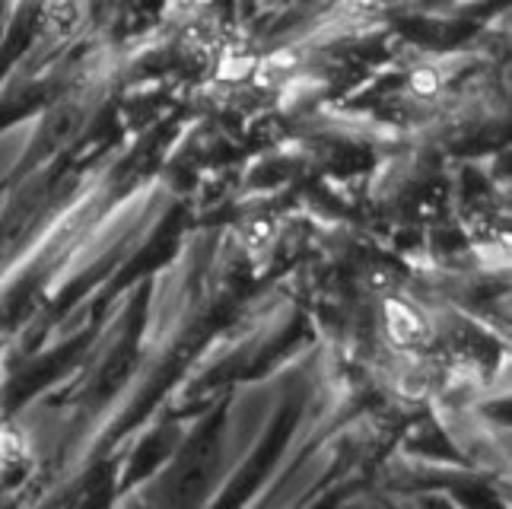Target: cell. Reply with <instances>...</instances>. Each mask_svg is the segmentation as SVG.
Here are the masks:
<instances>
[{
	"mask_svg": "<svg viewBox=\"0 0 512 509\" xmlns=\"http://www.w3.org/2000/svg\"><path fill=\"white\" fill-rule=\"evenodd\" d=\"M360 4H382V0H360Z\"/></svg>",
	"mask_w": 512,
	"mask_h": 509,
	"instance_id": "4",
	"label": "cell"
},
{
	"mask_svg": "<svg viewBox=\"0 0 512 509\" xmlns=\"http://www.w3.org/2000/svg\"><path fill=\"white\" fill-rule=\"evenodd\" d=\"M385 331H388V338H392V344L398 347H420L430 338V325L423 322V315L414 306L398 303V300L385 303Z\"/></svg>",
	"mask_w": 512,
	"mask_h": 509,
	"instance_id": "1",
	"label": "cell"
},
{
	"mask_svg": "<svg viewBox=\"0 0 512 509\" xmlns=\"http://www.w3.org/2000/svg\"><path fill=\"white\" fill-rule=\"evenodd\" d=\"M395 382H398V389L404 395H411V398L423 395V389H427V376H423V370H417V366H408V370H401L395 376Z\"/></svg>",
	"mask_w": 512,
	"mask_h": 509,
	"instance_id": "2",
	"label": "cell"
},
{
	"mask_svg": "<svg viewBox=\"0 0 512 509\" xmlns=\"http://www.w3.org/2000/svg\"><path fill=\"white\" fill-rule=\"evenodd\" d=\"M414 90L417 93H423V96H430L436 86H439V80H436V74H430V70H420V74H414Z\"/></svg>",
	"mask_w": 512,
	"mask_h": 509,
	"instance_id": "3",
	"label": "cell"
}]
</instances>
